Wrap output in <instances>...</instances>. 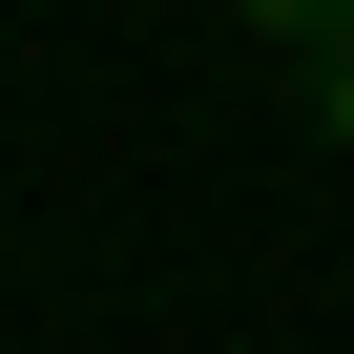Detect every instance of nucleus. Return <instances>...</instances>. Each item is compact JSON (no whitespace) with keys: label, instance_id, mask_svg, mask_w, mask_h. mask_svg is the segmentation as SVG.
<instances>
[{"label":"nucleus","instance_id":"nucleus-2","mask_svg":"<svg viewBox=\"0 0 354 354\" xmlns=\"http://www.w3.org/2000/svg\"><path fill=\"white\" fill-rule=\"evenodd\" d=\"M292 104H313V125H333V146H354V42H333V63H313V84H292Z\"/></svg>","mask_w":354,"mask_h":354},{"label":"nucleus","instance_id":"nucleus-1","mask_svg":"<svg viewBox=\"0 0 354 354\" xmlns=\"http://www.w3.org/2000/svg\"><path fill=\"white\" fill-rule=\"evenodd\" d=\"M230 21H250V42H271V63H292V84H313V63H333V42H354V0H230Z\"/></svg>","mask_w":354,"mask_h":354}]
</instances>
